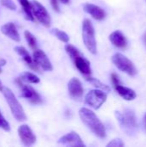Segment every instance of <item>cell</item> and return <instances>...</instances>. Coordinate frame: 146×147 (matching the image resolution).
<instances>
[{"mask_svg": "<svg viewBox=\"0 0 146 147\" xmlns=\"http://www.w3.org/2000/svg\"><path fill=\"white\" fill-rule=\"evenodd\" d=\"M79 117L82 122L98 138L106 137V129L97 115L89 109L82 108L79 110Z\"/></svg>", "mask_w": 146, "mask_h": 147, "instance_id": "6da1fadb", "label": "cell"}, {"mask_svg": "<svg viewBox=\"0 0 146 147\" xmlns=\"http://www.w3.org/2000/svg\"><path fill=\"white\" fill-rule=\"evenodd\" d=\"M1 92L3 93V96L5 98V101L7 102L14 118L19 122L25 121L27 120V115L25 114V111L22 104L18 101V99L15 97L13 91L9 88L3 86Z\"/></svg>", "mask_w": 146, "mask_h": 147, "instance_id": "7a4b0ae2", "label": "cell"}, {"mask_svg": "<svg viewBox=\"0 0 146 147\" xmlns=\"http://www.w3.org/2000/svg\"><path fill=\"white\" fill-rule=\"evenodd\" d=\"M82 37L83 41L88 49V51L92 54H96L97 53V44L96 40L95 28L89 19H84L82 24Z\"/></svg>", "mask_w": 146, "mask_h": 147, "instance_id": "3957f363", "label": "cell"}, {"mask_svg": "<svg viewBox=\"0 0 146 147\" xmlns=\"http://www.w3.org/2000/svg\"><path fill=\"white\" fill-rule=\"evenodd\" d=\"M115 117L120 127L127 134H132L135 133V130L137 128V121L134 113L131 109H125L123 113L116 111Z\"/></svg>", "mask_w": 146, "mask_h": 147, "instance_id": "277c9868", "label": "cell"}, {"mask_svg": "<svg viewBox=\"0 0 146 147\" xmlns=\"http://www.w3.org/2000/svg\"><path fill=\"white\" fill-rule=\"evenodd\" d=\"M106 101L107 93L99 89L89 90L84 97L85 104L94 109H99Z\"/></svg>", "mask_w": 146, "mask_h": 147, "instance_id": "5b68a950", "label": "cell"}, {"mask_svg": "<svg viewBox=\"0 0 146 147\" xmlns=\"http://www.w3.org/2000/svg\"><path fill=\"white\" fill-rule=\"evenodd\" d=\"M31 4H32V12L34 18H36L37 21L44 27L49 28L52 23V19L50 14L48 13L45 6H43L37 0H33Z\"/></svg>", "mask_w": 146, "mask_h": 147, "instance_id": "8992f818", "label": "cell"}, {"mask_svg": "<svg viewBox=\"0 0 146 147\" xmlns=\"http://www.w3.org/2000/svg\"><path fill=\"white\" fill-rule=\"evenodd\" d=\"M112 61L119 70L124 71L125 73L130 76H134L137 74V69L133 63L125 55L119 53H115L112 56Z\"/></svg>", "mask_w": 146, "mask_h": 147, "instance_id": "52a82bcc", "label": "cell"}, {"mask_svg": "<svg viewBox=\"0 0 146 147\" xmlns=\"http://www.w3.org/2000/svg\"><path fill=\"white\" fill-rule=\"evenodd\" d=\"M19 85L21 86V97L28 100L32 104H40L42 102V98L40 95L32 86L28 84H24L21 81L19 82Z\"/></svg>", "mask_w": 146, "mask_h": 147, "instance_id": "ba28073f", "label": "cell"}, {"mask_svg": "<svg viewBox=\"0 0 146 147\" xmlns=\"http://www.w3.org/2000/svg\"><path fill=\"white\" fill-rule=\"evenodd\" d=\"M18 136L21 142L25 146H32L36 142V136L28 125L22 124L18 127Z\"/></svg>", "mask_w": 146, "mask_h": 147, "instance_id": "9c48e42d", "label": "cell"}, {"mask_svg": "<svg viewBox=\"0 0 146 147\" xmlns=\"http://www.w3.org/2000/svg\"><path fill=\"white\" fill-rule=\"evenodd\" d=\"M33 59L34 62L38 65V67L41 68L42 70L46 71H52L53 70L52 62L44 51L39 48L34 49L33 53Z\"/></svg>", "mask_w": 146, "mask_h": 147, "instance_id": "30bf717a", "label": "cell"}, {"mask_svg": "<svg viewBox=\"0 0 146 147\" xmlns=\"http://www.w3.org/2000/svg\"><path fill=\"white\" fill-rule=\"evenodd\" d=\"M58 143L59 145L69 147H84L85 144L83 143L82 138L80 135L74 131H71L65 135L59 138L58 140Z\"/></svg>", "mask_w": 146, "mask_h": 147, "instance_id": "8fae6325", "label": "cell"}, {"mask_svg": "<svg viewBox=\"0 0 146 147\" xmlns=\"http://www.w3.org/2000/svg\"><path fill=\"white\" fill-rule=\"evenodd\" d=\"M68 92L69 96L74 101H81L83 96V87L78 78H72L68 82Z\"/></svg>", "mask_w": 146, "mask_h": 147, "instance_id": "7c38bea8", "label": "cell"}, {"mask_svg": "<svg viewBox=\"0 0 146 147\" xmlns=\"http://www.w3.org/2000/svg\"><path fill=\"white\" fill-rule=\"evenodd\" d=\"M1 32L9 39L15 41V42H19L21 40V36L20 34L16 28V27L15 26V24L13 22H7L4 23L2 27H1Z\"/></svg>", "mask_w": 146, "mask_h": 147, "instance_id": "4fadbf2b", "label": "cell"}, {"mask_svg": "<svg viewBox=\"0 0 146 147\" xmlns=\"http://www.w3.org/2000/svg\"><path fill=\"white\" fill-rule=\"evenodd\" d=\"M75 64V66L77 69L83 75V76H89L91 75V67H90V62L82 56L81 54L76 57L72 60Z\"/></svg>", "mask_w": 146, "mask_h": 147, "instance_id": "5bb4252c", "label": "cell"}, {"mask_svg": "<svg viewBox=\"0 0 146 147\" xmlns=\"http://www.w3.org/2000/svg\"><path fill=\"white\" fill-rule=\"evenodd\" d=\"M83 10L89 14L94 19L98 20V21H102L105 18L106 16V13L105 11L99 6L93 4V3H87L83 5Z\"/></svg>", "mask_w": 146, "mask_h": 147, "instance_id": "9a60e30c", "label": "cell"}, {"mask_svg": "<svg viewBox=\"0 0 146 147\" xmlns=\"http://www.w3.org/2000/svg\"><path fill=\"white\" fill-rule=\"evenodd\" d=\"M15 53L20 55L22 59L24 60V62L28 65V66H29L31 69L34 70V71H39V67L38 65L34 62V59H33V57H31V55L29 54L28 51L22 46H16L15 47Z\"/></svg>", "mask_w": 146, "mask_h": 147, "instance_id": "2e32d148", "label": "cell"}, {"mask_svg": "<svg viewBox=\"0 0 146 147\" xmlns=\"http://www.w3.org/2000/svg\"><path fill=\"white\" fill-rule=\"evenodd\" d=\"M109 40L114 46L119 48H124L126 46V39L125 35L119 30L113 32L109 35Z\"/></svg>", "mask_w": 146, "mask_h": 147, "instance_id": "e0dca14e", "label": "cell"}, {"mask_svg": "<svg viewBox=\"0 0 146 147\" xmlns=\"http://www.w3.org/2000/svg\"><path fill=\"white\" fill-rule=\"evenodd\" d=\"M114 87H115V90L118 92V94L126 101H133L137 96L136 92L133 90L127 88V87H125V86L121 85L120 84L115 85Z\"/></svg>", "mask_w": 146, "mask_h": 147, "instance_id": "ac0fdd59", "label": "cell"}, {"mask_svg": "<svg viewBox=\"0 0 146 147\" xmlns=\"http://www.w3.org/2000/svg\"><path fill=\"white\" fill-rule=\"evenodd\" d=\"M20 5L22 8V11L24 14L25 18L28 21L34 22V16L32 12V4L28 0H17Z\"/></svg>", "mask_w": 146, "mask_h": 147, "instance_id": "d6986e66", "label": "cell"}, {"mask_svg": "<svg viewBox=\"0 0 146 147\" xmlns=\"http://www.w3.org/2000/svg\"><path fill=\"white\" fill-rule=\"evenodd\" d=\"M18 79L22 82V83H25V84H39L40 79V78L35 75L34 73H32V72H29V71H24L22 72L20 77L18 78Z\"/></svg>", "mask_w": 146, "mask_h": 147, "instance_id": "ffe728a7", "label": "cell"}, {"mask_svg": "<svg viewBox=\"0 0 146 147\" xmlns=\"http://www.w3.org/2000/svg\"><path fill=\"white\" fill-rule=\"evenodd\" d=\"M85 79H86L89 84H91L93 86H95L96 89L102 90L105 91L106 93H108V92H110V90H111V89H110L109 86L104 84L102 83L99 79L90 77V75H89V76H85Z\"/></svg>", "mask_w": 146, "mask_h": 147, "instance_id": "44dd1931", "label": "cell"}, {"mask_svg": "<svg viewBox=\"0 0 146 147\" xmlns=\"http://www.w3.org/2000/svg\"><path fill=\"white\" fill-rule=\"evenodd\" d=\"M24 37H25V40H26L27 43L28 44V46L32 49L34 50V49L38 48V41H37V39L35 38V36L31 32H29L28 30L24 31Z\"/></svg>", "mask_w": 146, "mask_h": 147, "instance_id": "7402d4cb", "label": "cell"}, {"mask_svg": "<svg viewBox=\"0 0 146 147\" xmlns=\"http://www.w3.org/2000/svg\"><path fill=\"white\" fill-rule=\"evenodd\" d=\"M65 50L71 60H73L76 57H77L78 55L81 54V53L76 47H74L73 45L69 44V43H66V45L65 46Z\"/></svg>", "mask_w": 146, "mask_h": 147, "instance_id": "603a6c76", "label": "cell"}, {"mask_svg": "<svg viewBox=\"0 0 146 147\" xmlns=\"http://www.w3.org/2000/svg\"><path fill=\"white\" fill-rule=\"evenodd\" d=\"M52 33L54 34V36H56L60 41H62L64 43H68L70 40L69 35L65 31H62L59 28H54L52 30Z\"/></svg>", "mask_w": 146, "mask_h": 147, "instance_id": "cb8c5ba5", "label": "cell"}, {"mask_svg": "<svg viewBox=\"0 0 146 147\" xmlns=\"http://www.w3.org/2000/svg\"><path fill=\"white\" fill-rule=\"evenodd\" d=\"M0 128L3 129L5 132H9L10 131V125L9 123L6 121L4 116L0 111Z\"/></svg>", "mask_w": 146, "mask_h": 147, "instance_id": "d4e9b609", "label": "cell"}, {"mask_svg": "<svg viewBox=\"0 0 146 147\" xmlns=\"http://www.w3.org/2000/svg\"><path fill=\"white\" fill-rule=\"evenodd\" d=\"M0 3L3 7L9 9L10 10L16 9V6H15V3L13 2V0H0Z\"/></svg>", "mask_w": 146, "mask_h": 147, "instance_id": "484cf974", "label": "cell"}, {"mask_svg": "<svg viewBox=\"0 0 146 147\" xmlns=\"http://www.w3.org/2000/svg\"><path fill=\"white\" fill-rule=\"evenodd\" d=\"M124 146L125 144L120 139H114L107 145L108 147H123Z\"/></svg>", "mask_w": 146, "mask_h": 147, "instance_id": "4316f807", "label": "cell"}, {"mask_svg": "<svg viewBox=\"0 0 146 147\" xmlns=\"http://www.w3.org/2000/svg\"><path fill=\"white\" fill-rule=\"evenodd\" d=\"M51 2V5L52 7V9L56 11V12H60V8H59V0H50Z\"/></svg>", "mask_w": 146, "mask_h": 147, "instance_id": "83f0119b", "label": "cell"}, {"mask_svg": "<svg viewBox=\"0 0 146 147\" xmlns=\"http://www.w3.org/2000/svg\"><path fill=\"white\" fill-rule=\"evenodd\" d=\"M111 78H112V81H113V84L114 85H117V84H120V79H119V77L115 74V73H113L111 75Z\"/></svg>", "mask_w": 146, "mask_h": 147, "instance_id": "f1b7e54d", "label": "cell"}, {"mask_svg": "<svg viewBox=\"0 0 146 147\" xmlns=\"http://www.w3.org/2000/svg\"><path fill=\"white\" fill-rule=\"evenodd\" d=\"M5 64H6V60L1 58V59H0V66H2V65H4Z\"/></svg>", "mask_w": 146, "mask_h": 147, "instance_id": "f546056e", "label": "cell"}, {"mask_svg": "<svg viewBox=\"0 0 146 147\" xmlns=\"http://www.w3.org/2000/svg\"><path fill=\"white\" fill-rule=\"evenodd\" d=\"M62 3H64V4H68L69 3H70V1L71 0H59Z\"/></svg>", "mask_w": 146, "mask_h": 147, "instance_id": "4dcf8cb0", "label": "cell"}, {"mask_svg": "<svg viewBox=\"0 0 146 147\" xmlns=\"http://www.w3.org/2000/svg\"><path fill=\"white\" fill-rule=\"evenodd\" d=\"M3 83L1 82V80H0V92L2 91V90H3Z\"/></svg>", "mask_w": 146, "mask_h": 147, "instance_id": "1f68e13d", "label": "cell"}, {"mask_svg": "<svg viewBox=\"0 0 146 147\" xmlns=\"http://www.w3.org/2000/svg\"><path fill=\"white\" fill-rule=\"evenodd\" d=\"M144 122H145V127L146 128V114L145 115V118H144Z\"/></svg>", "mask_w": 146, "mask_h": 147, "instance_id": "d6a6232c", "label": "cell"}, {"mask_svg": "<svg viewBox=\"0 0 146 147\" xmlns=\"http://www.w3.org/2000/svg\"><path fill=\"white\" fill-rule=\"evenodd\" d=\"M144 40H145V43L146 45V33L145 34V37H144Z\"/></svg>", "mask_w": 146, "mask_h": 147, "instance_id": "836d02e7", "label": "cell"}, {"mask_svg": "<svg viewBox=\"0 0 146 147\" xmlns=\"http://www.w3.org/2000/svg\"><path fill=\"white\" fill-rule=\"evenodd\" d=\"M2 72V69H1V66H0V73Z\"/></svg>", "mask_w": 146, "mask_h": 147, "instance_id": "e575fe53", "label": "cell"}]
</instances>
